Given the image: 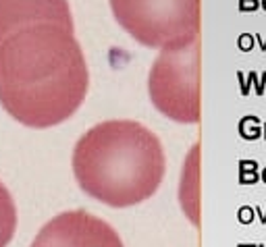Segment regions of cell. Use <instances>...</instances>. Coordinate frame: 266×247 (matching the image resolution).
I'll use <instances>...</instances> for the list:
<instances>
[{
  "label": "cell",
  "instance_id": "1",
  "mask_svg": "<svg viewBox=\"0 0 266 247\" xmlns=\"http://www.w3.org/2000/svg\"><path fill=\"white\" fill-rule=\"evenodd\" d=\"M73 31L29 23L0 40V104L21 125H61L84 104L89 71Z\"/></svg>",
  "mask_w": 266,
  "mask_h": 247
},
{
  "label": "cell",
  "instance_id": "4",
  "mask_svg": "<svg viewBox=\"0 0 266 247\" xmlns=\"http://www.w3.org/2000/svg\"><path fill=\"white\" fill-rule=\"evenodd\" d=\"M112 15L146 48H169L200 35V0H110Z\"/></svg>",
  "mask_w": 266,
  "mask_h": 247
},
{
  "label": "cell",
  "instance_id": "5",
  "mask_svg": "<svg viewBox=\"0 0 266 247\" xmlns=\"http://www.w3.org/2000/svg\"><path fill=\"white\" fill-rule=\"evenodd\" d=\"M31 247H123V241L102 218L86 210H71L46 222Z\"/></svg>",
  "mask_w": 266,
  "mask_h": 247
},
{
  "label": "cell",
  "instance_id": "3",
  "mask_svg": "<svg viewBox=\"0 0 266 247\" xmlns=\"http://www.w3.org/2000/svg\"><path fill=\"white\" fill-rule=\"evenodd\" d=\"M148 91L156 110L171 121H200V35L160 50L150 69Z\"/></svg>",
  "mask_w": 266,
  "mask_h": 247
},
{
  "label": "cell",
  "instance_id": "2",
  "mask_svg": "<svg viewBox=\"0 0 266 247\" xmlns=\"http://www.w3.org/2000/svg\"><path fill=\"white\" fill-rule=\"evenodd\" d=\"M79 187L110 208H129L152 197L165 179L160 139L137 121H104L79 137L73 150Z\"/></svg>",
  "mask_w": 266,
  "mask_h": 247
},
{
  "label": "cell",
  "instance_id": "6",
  "mask_svg": "<svg viewBox=\"0 0 266 247\" xmlns=\"http://www.w3.org/2000/svg\"><path fill=\"white\" fill-rule=\"evenodd\" d=\"M29 23H59L75 29L67 0H0V40Z\"/></svg>",
  "mask_w": 266,
  "mask_h": 247
},
{
  "label": "cell",
  "instance_id": "7",
  "mask_svg": "<svg viewBox=\"0 0 266 247\" xmlns=\"http://www.w3.org/2000/svg\"><path fill=\"white\" fill-rule=\"evenodd\" d=\"M15 229H17V208L10 191L0 181V247H6L10 243Z\"/></svg>",
  "mask_w": 266,
  "mask_h": 247
}]
</instances>
